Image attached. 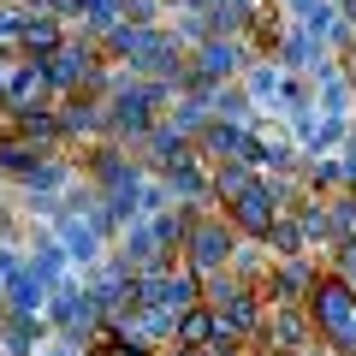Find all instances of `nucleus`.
<instances>
[{"instance_id": "0eeeda50", "label": "nucleus", "mask_w": 356, "mask_h": 356, "mask_svg": "<svg viewBox=\"0 0 356 356\" xmlns=\"http://www.w3.org/2000/svg\"><path fill=\"white\" fill-rule=\"evenodd\" d=\"M255 178L261 172H255L250 161H214V202H232L238 191H250Z\"/></svg>"}, {"instance_id": "f03ea898", "label": "nucleus", "mask_w": 356, "mask_h": 356, "mask_svg": "<svg viewBox=\"0 0 356 356\" xmlns=\"http://www.w3.org/2000/svg\"><path fill=\"white\" fill-rule=\"evenodd\" d=\"M184 250H191V255H184V267L208 280V273H226V267H232V255H238V232H232L226 214H214V220L196 214V226H191V238H184Z\"/></svg>"}, {"instance_id": "f257e3e1", "label": "nucleus", "mask_w": 356, "mask_h": 356, "mask_svg": "<svg viewBox=\"0 0 356 356\" xmlns=\"http://www.w3.org/2000/svg\"><path fill=\"white\" fill-rule=\"evenodd\" d=\"M303 309H309L315 332L332 344V350H339V356H356V285L344 280V273H315Z\"/></svg>"}, {"instance_id": "9d476101", "label": "nucleus", "mask_w": 356, "mask_h": 356, "mask_svg": "<svg viewBox=\"0 0 356 356\" xmlns=\"http://www.w3.org/2000/svg\"><path fill=\"white\" fill-rule=\"evenodd\" d=\"M285 356H303V350H285Z\"/></svg>"}, {"instance_id": "423d86ee", "label": "nucleus", "mask_w": 356, "mask_h": 356, "mask_svg": "<svg viewBox=\"0 0 356 356\" xmlns=\"http://www.w3.org/2000/svg\"><path fill=\"white\" fill-rule=\"evenodd\" d=\"M172 344H220V315L214 303H191L172 321Z\"/></svg>"}, {"instance_id": "1a4fd4ad", "label": "nucleus", "mask_w": 356, "mask_h": 356, "mask_svg": "<svg viewBox=\"0 0 356 356\" xmlns=\"http://www.w3.org/2000/svg\"><path fill=\"white\" fill-rule=\"evenodd\" d=\"M332 250H339V267H332V273H344V280L356 285V238H339Z\"/></svg>"}, {"instance_id": "39448f33", "label": "nucleus", "mask_w": 356, "mask_h": 356, "mask_svg": "<svg viewBox=\"0 0 356 356\" xmlns=\"http://www.w3.org/2000/svg\"><path fill=\"white\" fill-rule=\"evenodd\" d=\"M60 42H65L60 13H24V24H18V54H30V60H48Z\"/></svg>"}, {"instance_id": "6e6552de", "label": "nucleus", "mask_w": 356, "mask_h": 356, "mask_svg": "<svg viewBox=\"0 0 356 356\" xmlns=\"http://www.w3.org/2000/svg\"><path fill=\"white\" fill-rule=\"evenodd\" d=\"M95 356H149V344H137L131 332H119V327H102V344H95Z\"/></svg>"}, {"instance_id": "20e7f679", "label": "nucleus", "mask_w": 356, "mask_h": 356, "mask_svg": "<svg viewBox=\"0 0 356 356\" xmlns=\"http://www.w3.org/2000/svg\"><path fill=\"white\" fill-rule=\"evenodd\" d=\"M191 72L202 83H220V77H238L243 72V42L238 36H208L191 48Z\"/></svg>"}, {"instance_id": "7ed1b4c3", "label": "nucleus", "mask_w": 356, "mask_h": 356, "mask_svg": "<svg viewBox=\"0 0 356 356\" xmlns=\"http://www.w3.org/2000/svg\"><path fill=\"white\" fill-rule=\"evenodd\" d=\"M309 332H315V321H309V309H303V303H267L261 332H255V339H267L273 350L285 356V350H303Z\"/></svg>"}]
</instances>
